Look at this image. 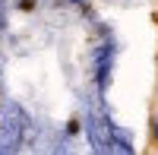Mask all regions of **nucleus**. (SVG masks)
<instances>
[{"label": "nucleus", "instance_id": "obj_1", "mask_svg": "<svg viewBox=\"0 0 158 155\" xmlns=\"http://www.w3.org/2000/svg\"><path fill=\"white\" fill-rule=\"evenodd\" d=\"M32 133V117L19 101L3 98L0 101V152H19L25 149L22 139Z\"/></svg>", "mask_w": 158, "mask_h": 155}]
</instances>
